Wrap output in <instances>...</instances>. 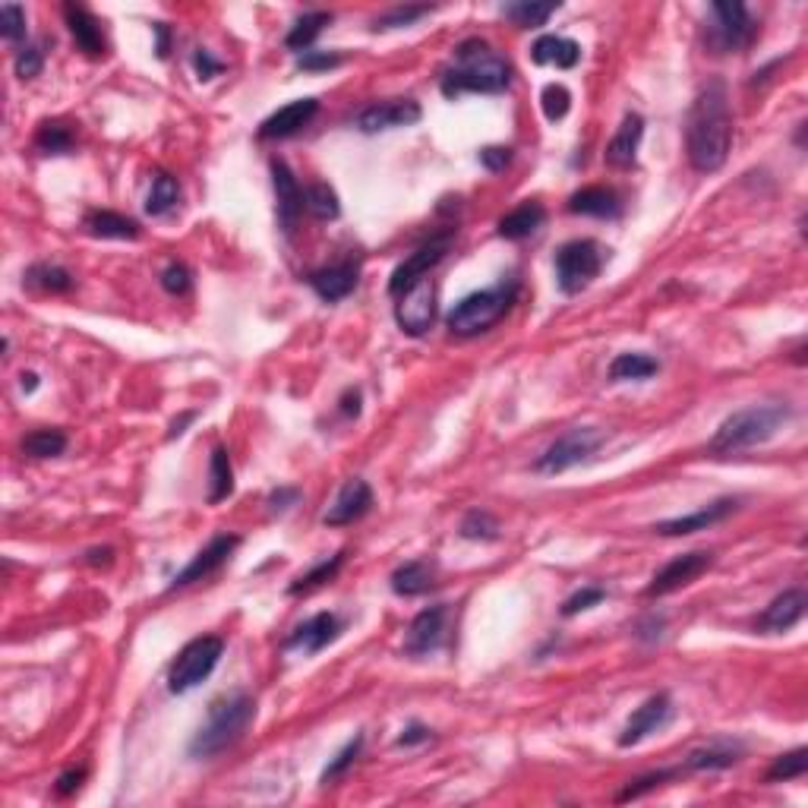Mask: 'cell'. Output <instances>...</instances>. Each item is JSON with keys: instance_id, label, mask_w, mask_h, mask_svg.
I'll use <instances>...</instances> for the list:
<instances>
[{"instance_id": "cell-1", "label": "cell", "mask_w": 808, "mask_h": 808, "mask_svg": "<svg viewBox=\"0 0 808 808\" xmlns=\"http://www.w3.org/2000/svg\"><path fill=\"white\" fill-rule=\"evenodd\" d=\"M685 149L689 165L698 174H714L726 165L733 149V111L723 79H711L695 98L685 127Z\"/></svg>"}, {"instance_id": "cell-2", "label": "cell", "mask_w": 808, "mask_h": 808, "mask_svg": "<svg viewBox=\"0 0 808 808\" xmlns=\"http://www.w3.org/2000/svg\"><path fill=\"white\" fill-rule=\"evenodd\" d=\"M512 86V64L483 38H468L455 48L452 64L442 70L439 89L446 98H458L464 92L477 95H502Z\"/></svg>"}, {"instance_id": "cell-3", "label": "cell", "mask_w": 808, "mask_h": 808, "mask_svg": "<svg viewBox=\"0 0 808 808\" xmlns=\"http://www.w3.org/2000/svg\"><path fill=\"white\" fill-rule=\"evenodd\" d=\"M253 717H256V701L247 692H231V695L215 698L209 704L206 723H202L196 736L190 739V758L206 761V758L228 752L234 742L244 739Z\"/></svg>"}, {"instance_id": "cell-4", "label": "cell", "mask_w": 808, "mask_h": 808, "mask_svg": "<svg viewBox=\"0 0 808 808\" xmlns=\"http://www.w3.org/2000/svg\"><path fill=\"white\" fill-rule=\"evenodd\" d=\"M790 417L793 411L786 408V404H752V408H742L717 427L711 439V452L733 455L742 449H755L761 442L774 439Z\"/></svg>"}, {"instance_id": "cell-5", "label": "cell", "mask_w": 808, "mask_h": 808, "mask_svg": "<svg viewBox=\"0 0 808 808\" xmlns=\"http://www.w3.org/2000/svg\"><path fill=\"white\" fill-rule=\"evenodd\" d=\"M515 294H518L515 281H502L496 288H483V291L461 297L446 316L449 332L458 338H474V335L490 332L496 322L512 310Z\"/></svg>"}, {"instance_id": "cell-6", "label": "cell", "mask_w": 808, "mask_h": 808, "mask_svg": "<svg viewBox=\"0 0 808 808\" xmlns=\"http://www.w3.org/2000/svg\"><path fill=\"white\" fill-rule=\"evenodd\" d=\"M755 19L739 0H717L711 4V26H707V48L714 54H736L755 42Z\"/></svg>"}, {"instance_id": "cell-7", "label": "cell", "mask_w": 808, "mask_h": 808, "mask_svg": "<svg viewBox=\"0 0 808 808\" xmlns=\"http://www.w3.org/2000/svg\"><path fill=\"white\" fill-rule=\"evenodd\" d=\"M221 654H225V641H221L218 635L193 638L187 648L177 654V660L171 663V673H168L171 695H187V692L196 689L199 682H206L212 676V670L218 666Z\"/></svg>"}, {"instance_id": "cell-8", "label": "cell", "mask_w": 808, "mask_h": 808, "mask_svg": "<svg viewBox=\"0 0 808 808\" xmlns=\"http://www.w3.org/2000/svg\"><path fill=\"white\" fill-rule=\"evenodd\" d=\"M603 269V247L597 240H569L556 253V285L562 294H581Z\"/></svg>"}, {"instance_id": "cell-9", "label": "cell", "mask_w": 808, "mask_h": 808, "mask_svg": "<svg viewBox=\"0 0 808 808\" xmlns=\"http://www.w3.org/2000/svg\"><path fill=\"white\" fill-rule=\"evenodd\" d=\"M606 433L597 427H575L569 433H562L556 442H550L547 452L534 461L537 474H565L575 464L588 461L600 446H603Z\"/></svg>"}, {"instance_id": "cell-10", "label": "cell", "mask_w": 808, "mask_h": 808, "mask_svg": "<svg viewBox=\"0 0 808 808\" xmlns=\"http://www.w3.org/2000/svg\"><path fill=\"white\" fill-rule=\"evenodd\" d=\"M452 240H455V228H446V231H439L433 234L430 240H423V244L395 266L392 278H389V294L392 297H401L408 288H414L417 281L427 278L442 259H446L449 247H452Z\"/></svg>"}, {"instance_id": "cell-11", "label": "cell", "mask_w": 808, "mask_h": 808, "mask_svg": "<svg viewBox=\"0 0 808 808\" xmlns=\"http://www.w3.org/2000/svg\"><path fill=\"white\" fill-rule=\"evenodd\" d=\"M449 632V606L446 603H433L427 610H420L414 622L408 625V635H404V654L423 660L436 654L442 644H446Z\"/></svg>"}, {"instance_id": "cell-12", "label": "cell", "mask_w": 808, "mask_h": 808, "mask_svg": "<svg viewBox=\"0 0 808 808\" xmlns=\"http://www.w3.org/2000/svg\"><path fill=\"white\" fill-rule=\"evenodd\" d=\"M395 319H398L401 332L411 335V338H420V335H427L433 329V322H436V285L430 278L417 281L414 288H408L398 297Z\"/></svg>"}, {"instance_id": "cell-13", "label": "cell", "mask_w": 808, "mask_h": 808, "mask_svg": "<svg viewBox=\"0 0 808 808\" xmlns=\"http://www.w3.org/2000/svg\"><path fill=\"white\" fill-rule=\"evenodd\" d=\"M714 565V556L711 553H704V550H695V553H682L676 556L673 562H666L663 569L654 575V581L644 588V597H666V594H673L679 588H685V584H692L698 575H704L707 569Z\"/></svg>"}, {"instance_id": "cell-14", "label": "cell", "mask_w": 808, "mask_h": 808, "mask_svg": "<svg viewBox=\"0 0 808 808\" xmlns=\"http://www.w3.org/2000/svg\"><path fill=\"white\" fill-rule=\"evenodd\" d=\"M240 547V537H234V534H218V537H212L206 547H202L193 559H190V565L187 569H180L174 578H171V584H168V591H180V588H187V584H193V581H202V578H209V575H215L221 565H225L228 559H231V553Z\"/></svg>"}, {"instance_id": "cell-15", "label": "cell", "mask_w": 808, "mask_h": 808, "mask_svg": "<svg viewBox=\"0 0 808 808\" xmlns=\"http://www.w3.org/2000/svg\"><path fill=\"white\" fill-rule=\"evenodd\" d=\"M272 187H275L278 225H281V231H285V234H294L303 209H307V202H303V190H300L297 177L288 168L285 158H272Z\"/></svg>"}, {"instance_id": "cell-16", "label": "cell", "mask_w": 808, "mask_h": 808, "mask_svg": "<svg viewBox=\"0 0 808 808\" xmlns=\"http://www.w3.org/2000/svg\"><path fill=\"white\" fill-rule=\"evenodd\" d=\"M420 105L414 98H395V101H379L357 114V130L360 133H382L395 127H414L420 120Z\"/></svg>"}, {"instance_id": "cell-17", "label": "cell", "mask_w": 808, "mask_h": 808, "mask_svg": "<svg viewBox=\"0 0 808 808\" xmlns=\"http://www.w3.org/2000/svg\"><path fill=\"white\" fill-rule=\"evenodd\" d=\"M805 606H808V597L802 588H786L783 594H777L771 603L764 606V613L755 619V629L761 635H783L796 629L805 616Z\"/></svg>"}, {"instance_id": "cell-18", "label": "cell", "mask_w": 808, "mask_h": 808, "mask_svg": "<svg viewBox=\"0 0 808 808\" xmlns=\"http://www.w3.org/2000/svg\"><path fill=\"white\" fill-rule=\"evenodd\" d=\"M670 717H673V701H670V695H651L648 701H644L638 711L629 717V723H625V730H622V736H619V745L622 749H632V745H638V742H644L648 739L651 733H657V730H663L666 723H670Z\"/></svg>"}, {"instance_id": "cell-19", "label": "cell", "mask_w": 808, "mask_h": 808, "mask_svg": "<svg viewBox=\"0 0 808 808\" xmlns=\"http://www.w3.org/2000/svg\"><path fill=\"white\" fill-rule=\"evenodd\" d=\"M370 509H373V490H370V483L354 477V480L345 483V487H341V493L329 505V512L322 515V524H326V528H345V524L360 521Z\"/></svg>"}, {"instance_id": "cell-20", "label": "cell", "mask_w": 808, "mask_h": 808, "mask_svg": "<svg viewBox=\"0 0 808 808\" xmlns=\"http://www.w3.org/2000/svg\"><path fill=\"white\" fill-rule=\"evenodd\" d=\"M739 509V499L733 496H723L711 505H704V509L692 512V515H679V518H670V521H660L654 524V534L660 537H685V534H698V531H707L711 524H720L723 518H730L733 512Z\"/></svg>"}, {"instance_id": "cell-21", "label": "cell", "mask_w": 808, "mask_h": 808, "mask_svg": "<svg viewBox=\"0 0 808 808\" xmlns=\"http://www.w3.org/2000/svg\"><path fill=\"white\" fill-rule=\"evenodd\" d=\"M316 114H319V101L316 98L288 101L285 108H278L275 114H269L266 120H262L256 136L259 139H288V136H294V133H300L303 127H307Z\"/></svg>"}, {"instance_id": "cell-22", "label": "cell", "mask_w": 808, "mask_h": 808, "mask_svg": "<svg viewBox=\"0 0 808 808\" xmlns=\"http://www.w3.org/2000/svg\"><path fill=\"white\" fill-rule=\"evenodd\" d=\"M357 281H360V262L345 259V262H335V266H322L310 272L307 285L319 294V300L338 303L357 288Z\"/></svg>"}, {"instance_id": "cell-23", "label": "cell", "mask_w": 808, "mask_h": 808, "mask_svg": "<svg viewBox=\"0 0 808 808\" xmlns=\"http://www.w3.org/2000/svg\"><path fill=\"white\" fill-rule=\"evenodd\" d=\"M341 632V619L335 613H316L303 625L285 638V651H300V654H319L326 644H332Z\"/></svg>"}, {"instance_id": "cell-24", "label": "cell", "mask_w": 808, "mask_h": 808, "mask_svg": "<svg viewBox=\"0 0 808 808\" xmlns=\"http://www.w3.org/2000/svg\"><path fill=\"white\" fill-rule=\"evenodd\" d=\"M641 136H644V120L641 114H625L619 130L613 133L610 146L603 152V161L610 165L613 171H629L635 168L638 161V146H641Z\"/></svg>"}, {"instance_id": "cell-25", "label": "cell", "mask_w": 808, "mask_h": 808, "mask_svg": "<svg viewBox=\"0 0 808 808\" xmlns=\"http://www.w3.org/2000/svg\"><path fill=\"white\" fill-rule=\"evenodd\" d=\"M64 16H67V29H70L79 51H83L86 57H92V60L108 54V42H105V32H101V23L83 4H67Z\"/></svg>"}, {"instance_id": "cell-26", "label": "cell", "mask_w": 808, "mask_h": 808, "mask_svg": "<svg viewBox=\"0 0 808 808\" xmlns=\"http://www.w3.org/2000/svg\"><path fill=\"white\" fill-rule=\"evenodd\" d=\"M569 212L572 215H591V218H606L613 221L622 215V199L610 187H584L569 196Z\"/></svg>"}, {"instance_id": "cell-27", "label": "cell", "mask_w": 808, "mask_h": 808, "mask_svg": "<svg viewBox=\"0 0 808 808\" xmlns=\"http://www.w3.org/2000/svg\"><path fill=\"white\" fill-rule=\"evenodd\" d=\"M531 60L540 67L556 64L559 70H572L581 60V45L572 42V38H562V35H540L531 48Z\"/></svg>"}, {"instance_id": "cell-28", "label": "cell", "mask_w": 808, "mask_h": 808, "mask_svg": "<svg viewBox=\"0 0 808 808\" xmlns=\"http://www.w3.org/2000/svg\"><path fill=\"white\" fill-rule=\"evenodd\" d=\"M83 228L92 234V237H101V240H136L139 237V225L133 218L120 215V212H111V209H95L83 218Z\"/></svg>"}, {"instance_id": "cell-29", "label": "cell", "mask_w": 808, "mask_h": 808, "mask_svg": "<svg viewBox=\"0 0 808 808\" xmlns=\"http://www.w3.org/2000/svg\"><path fill=\"white\" fill-rule=\"evenodd\" d=\"M543 221H547V209H543L540 202L528 199V202H521L518 209H512L509 215L499 221V237H505V240H524V237L537 234L543 228Z\"/></svg>"}, {"instance_id": "cell-30", "label": "cell", "mask_w": 808, "mask_h": 808, "mask_svg": "<svg viewBox=\"0 0 808 808\" xmlns=\"http://www.w3.org/2000/svg\"><path fill=\"white\" fill-rule=\"evenodd\" d=\"M433 588V565L423 559H411L392 572V591L398 597H420Z\"/></svg>"}, {"instance_id": "cell-31", "label": "cell", "mask_w": 808, "mask_h": 808, "mask_svg": "<svg viewBox=\"0 0 808 808\" xmlns=\"http://www.w3.org/2000/svg\"><path fill=\"white\" fill-rule=\"evenodd\" d=\"M739 758H742L739 745L714 742V745H704V749H695L689 758H685L682 771H726V767L739 764Z\"/></svg>"}, {"instance_id": "cell-32", "label": "cell", "mask_w": 808, "mask_h": 808, "mask_svg": "<svg viewBox=\"0 0 808 808\" xmlns=\"http://www.w3.org/2000/svg\"><path fill=\"white\" fill-rule=\"evenodd\" d=\"M559 10L556 0H515V4H505L502 13L505 19H512L518 29H537Z\"/></svg>"}, {"instance_id": "cell-33", "label": "cell", "mask_w": 808, "mask_h": 808, "mask_svg": "<svg viewBox=\"0 0 808 808\" xmlns=\"http://www.w3.org/2000/svg\"><path fill=\"white\" fill-rule=\"evenodd\" d=\"M234 493V468H231V455L225 446L212 449L209 461V505L225 502Z\"/></svg>"}, {"instance_id": "cell-34", "label": "cell", "mask_w": 808, "mask_h": 808, "mask_svg": "<svg viewBox=\"0 0 808 808\" xmlns=\"http://www.w3.org/2000/svg\"><path fill=\"white\" fill-rule=\"evenodd\" d=\"M332 23V13H326V10H313V13H303L297 23H294V29L288 32V38H285V45L291 48V51H310V45L316 42V38L322 35V29H326Z\"/></svg>"}, {"instance_id": "cell-35", "label": "cell", "mask_w": 808, "mask_h": 808, "mask_svg": "<svg viewBox=\"0 0 808 808\" xmlns=\"http://www.w3.org/2000/svg\"><path fill=\"white\" fill-rule=\"evenodd\" d=\"M26 285H29V288H38V291H45V294H67V291H73L76 278H73L64 266H51V262H38V266H32V269L26 272Z\"/></svg>"}, {"instance_id": "cell-36", "label": "cell", "mask_w": 808, "mask_h": 808, "mask_svg": "<svg viewBox=\"0 0 808 808\" xmlns=\"http://www.w3.org/2000/svg\"><path fill=\"white\" fill-rule=\"evenodd\" d=\"M660 373V363L651 354H619L610 363V379L613 382H629V379H651Z\"/></svg>"}, {"instance_id": "cell-37", "label": "cell", "mask_w": 808, "mask_h": 808, "mask_svg": "<svg viewBox=\"0 0 808 808\" xmlns=\"http://www.w3.org/2000/svg\"><path fill=\"white\" fill-rule=\"evenodd\" d=\"M177 199H180V184H177V177L171 174H155L152 177V190H149V199H146V212L152 218H161V215H168L174 206H177Z\"/></svg>"}, {"instance_id": "cell-38", "label": "cell", "mask_w": 808, "mask_h": 808, "mask_svg": "<svg viewBox=\"0 0 808 808\" xmlns=\"http://www.w3.org/2000/svg\"><path fill=\"white\" fill-rule=\"evenodd\" d=\"M35 146L45 155H67L76 146V136L67 124H60V120H45L35 133Z\"/></svg>"}, {"instance_id": "cell-39", "label": "cell", "mask_w": 808, "mask_h": 808, "mask_svg": "<svg viewBox=\"0 0 808 808\" xmlns=\"http://www.w3.org/2000/svg\"><path fill=\"white\" fill-rule=\"evenodd\" d=\"M341 565H345V550L335 553V556H329V559H322V562H316L310 572H303V575L291 584V594L297 597V594H310V591H316L319 584L332 581V578L341 572Z\"/></svg>"}, {"instance_id": "cell-40", "label": "cell", "mask_w": 808, "mask_h": 808, "mask_svg": "<svg viewBox=\"0 0 808 808\" xmlns=\"http://www.w3.org/2000/svg\"><path fill=\"white\" fill-rule=\"evenodd\" d=\"M67 449V433L64 430H32L23 439V452L29 458H57Z\"/></svg>"}, {"instance_id": "cell-41", "label": "cell", "mask_w": 808, "mask_h": 808, "mask_svg": "<svg viewBox=\"0 0 808 808\" xmlns=\"http://www.w3.org/2000/svg\"><path fill=\"white\" fill-rule=\"evenodd\" d=\"M682 774V767H663V771H651V774H644V777H635L629 780V786L616 796V802H632V799H641V796H648L654 790H660V786H666L670 780H676Z\"/></svg>"}, {"instance_id": "cell-42", "label": "cell", "mask_w": 808, "mask_h": 808, "mask_svg": "<svg viewBox=\"0 0 808 808\" xmlns=\"http://www.w3.org/2000/svg\"><path fill=\"white\" fill-rule=\"evenodd\" d=\"M303 202H307V212L319 221H332L341 215V202H338V193L329 187V184H313L303 193Z\"/></svg>"}, {"instance_id": "cell-43", "label": "cell", "mask_w": 808, "mask_h": 808, "mask_svg": "<svg viewBox=\"0 0 808 808\" xmlns=\"http://www.w3.org/2000/svg\"><path fill=\"white\" fill-rule=\"evenodd\" d=\"M458 534L464 540H496L499 537V521L487 509H474V512H468L461 518Z\"/></svg>"}, {"instance_id": "cell-44", "label": "cell", "mask_w": 808, "mask_h": 808, "mask_svg": "<svg viewBox=\"0 0 808 808\" xmlns=\"http://www.w3.org/2000/svg\"><path fill=\"white\" fill-rule=\"evenodd\" d=\"M808 771V749H793L780 755L771 767H767V783H780V780H796Z\"/></svg>"}, {"instance_id": "cell-45", "label": "cell", "mask_w": 808, "mask_h": 808, "mask_svg": "<svg viewBox=\"0 0 808 808\" xmlns=\"http://www.w3.org/2000/svg\"><path fill=\"white\" fill-rule=\"evenodd\" d=\"M540 108H543V117H547L550 124H556V120H562L565 114H569V108H572V95H569V89H565L562 83L543 86V92H540Z\"/></svg>"}, {"instance_id": "cell-46", "label": "cell", "mask_w": 808, "mask_h": 808, "mask_svg": "<svg viewBox=\"0 0 808 808\" xmlns=\"http://www.w3.org/2000/svg\"><path fill=\"white\" fill-rule=\"evenodd\" d=\"M360 749H363V736H354V739H351V742L345 745V749H341V752H338V755H335V758L329 761V767H326V771H322V783L329 786V783H335L338 777H345V774H348V767H351V764L357 761Z\"/></svg>"}, {"instance_id": "cell-47", "label": "cell", "mask_w": 808, "mask_h": 808, "mask_svg": "<svg viewBox=\"0 0 808 808\" xmlns=\"http://www.w3.org/2000/svg\"><path fill=\"white\" fill-rule=\"evenodd\" d=\"M0 35H4L7 42H13V45L26 38V10L19 4L0 7Z\"/></svg>"}, {"instance_id": "cell-48", "label": "cell", "mask_w": 808, "mask_h": 808, "mask_svg": "<svg viewBox=\"0 0 808 808\" xmlns=\"http://www.w3.org/2000/svg\"><path fill=\"white\" fill-rule=\"evenodd\" d=\"M433 7L430 4H417V7H392L389 13H382L376 23H373V29H398V26H411V23H417L420 16H427Z\"/></svg>"}, {"instance_id": "cell-49", "label": "cell", "mask_w": 808, "mask_h": 808, "mask_svg": "<svg viewBox=\"0 0 808 808\" xmlns=\"http://www.w3.org/2000/svg\"><path fill=\"white\" fill-rule=\"evenodd\" d=\"M45 67V51L38 45H23L16 51V60H13V70L19 79H35Z\"/></svg>"}, {"instance_id": "cell-50", "label": "cell", "mask_w": 808, "mask_h": 808, "mask_svg": "<svg viewBox=\"0 0 808 808\" xmlns=\"http://www.w3.org/2000/svg\"><path fill=\"white\" fill-rule=\"evenodd\" d=\"M603 600H606V588H597V584H591V588L575 591L569 600L562 603V616H565V619H572V616H578V613H584V610H591V606H597V603H603Z\"/></svg>"}, {"instance_id": "cell-51", "label": "cell", "mask_w": 808, "mask_h": 808, "mask_svg": "<svg viewBox=\"0 0 808 808\" xmlns=\"http://www.w3.org/2000/svg\"><path fill=\"white\" fill-rule=\"evenodd\" d=\"M338 64H341L338 51H303V54H297V70H303V73H322V70H332Z\"/></svg>"}, {"instance_id": "cell-52", "label": "cell", "mask_w": 808, "mask_h": 808, "mask_svg": "<svg viewBox=\"0 0 808 808\" xmlns=\"http://www.w3.org/2000/svg\"><path fill=\"white\" fill-rule=\"evenodd\" d=\"M161 288H165L168 294H174V297L190 291V269L184 266V262H171V266L161 272Z\"/></svg>"}, {"instance_id": "cell-53", "label": "cell", "mask_w": 808, "mask_h": 808, "mask_svg": "<svg viewBox=\"0 0 808 808\" xmlns=\"http://www.w3.org/2000/svg\"><path fill=\"white\" fill-rule=\"evenodd\" d=\"M509 161H512V149H505V146H487L480 152V165L487 171H493V174L509 168Z\"/></svg>"}, {"instance_id": "cell-54", "label": "cell", "mask_w": 808, "mask_h": 808, "mask_svg": "<svg viewBox=\"0 0 808 808\" xmlns=\"http://www.w3.org/2000/svg\"><path fill=\"white\" fill-rule=\"evenodd\" d=\"M300 502V490L297 487H278L272 496H269V512L272 515H285L288 509Z\"/></svg>"}, {"instance_id": "cell-55", "label": "cell", "mask_w": 808, "mask_h": 808, "mask_svg": "<svg viewBox=\"0 0 808 808\" xmlns=\"http://www.w3.org/2000/svg\"><path fill=\"white\" fill-rule=\"evenodd\" d=\"M193 70H196L199 79H212V76H218L225 67H221V60H215L206 48H196L193 51Z\"/></svg>"}, {"instance_id": "cell-56", "label": "cell", "mask_w": 808, "mask_h": 808, "mask_svg": "<svg viewBox=\"0 0 808 808\" xmlns=\"http://www.w3.org/2000/svg\"><path fill=\"white\" fill-rule=\"evenodd\" d=\"M86 774H89L86 767H70V771L60 774V777H57V786H54L57 796H73V793L79 790V786H83Z\"/></svg>"}, {"instance_id": "cell-57", "label": "cell", "mask_w": 808, "mask_h": 808, "mask_svg": "<svg viewBox=\"0 0 808 808\" xmlns=\"http://www.w3.org/2000/svg\"><path fill=\"white\" fill-rule=\"evenodd\" d=\"M433 739V733H430V726H423V723H408L401 730V736H398V745L401 749H411V745H420V742H430Z\"/></svg>"}, {"instance_id": "cell-58", "label": "cell", "mask_w": 808, "mask_h": 808, "mask_svg": "<svg viewBox=\"0 0 808 808\" xmlns=\"http://www.w3.org/2000/svg\"><path fill=\"white\" fill-rule=\"evenodd\" d=\"M152 32H155V38H158V42H155V54H158L161 60H165V57L171 54V26H168V23H155Z\"/></svg>"}, {"instance_id": "cell-59", "label": "cell", "mask_w": 808, "mask_h": 808, "mask_svg": "<svg viewBox=\"0 0 808 808\" xmlns=\"http://www.w3.org/2000/svg\"><path fill=\"white\" fill-rule=\"evenodd\" d=\"M338 411H341V417H357L360 414V389H348L345 395H341V401H338Z\"/></svg>"}, {"instance_id": "cell-60", "label": "cell", "mask_w": 808, "mask_h": 808, "mask_svg": "<svg viewBox=\"0 0 808 808\" xmlns=\"http://www.w3.org/2000/svg\"><path fill=\"white\" fill-rule=\"evenodd\" d=\"M111 556H114L111 547H101V550H89L86 553V562L89 565H111Z\"/></svg>"}, {"instance_id": "cell-61", "label": "cell", "mask_w": 808, "mask_h": 808, "mask_svg": "<svg viewBox=\"0 0 808 808\" xmlns=\"http://www.w3.org/2000/svg\"><path fill=\"white\" fill-rule=\"evenodd\" d=\"M190 420H196V414H193V411H187V414L180 417V420H174V423H171V433H168V439H174V436H180V433H184V427H187Z\"/></svg>"}, {"instance_id": "cell-62", "label": "cell", "mask_w": 808, "mask_h": 808, "mask_svg": "<svg viewBox=\"0 0 808 808\" xmlns=\"http://www.w3.org/2000/svg\"><path fill=\"white\" fill-rule=\"evenodd\" d=\"M19 379H23V392H35L38 389V376L35 373H23Z\"/></svg>"}]
</instances>
